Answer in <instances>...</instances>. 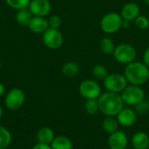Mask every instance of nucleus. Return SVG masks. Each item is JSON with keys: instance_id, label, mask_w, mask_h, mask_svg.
I'll use <instances>...</instances> for the list:
<instances>
[{"instance_id": "obj_1", "label": "nucleus", "mask_w": 149, "mask_h": 149, "mask_svg": "<svg viewBox=\"0 0 149 149\" xmlns=\"http://www.w3.org/2000/svg\"><path fill=\"white\" fill-rule=\"evenodd\" d=\"M99 109L107 116H117L124 108V101L121 95L116 93L107 92L102 93L99 99Z\"/></svg>"}, {"instance_id": "obj_2", "label": "nucleus", "mask_w": 149, "mask_h": 149, "mask_svg": "<svg viewBox=\"0 0 149 149\" xmlns=\"http://www.w3.org/2000/svg\"><path fill=\"white\" fill-rule=\"evenodd\" d=\"M124 75L128 83L141 86L148 81L149 68L144 63L134 61L127 65Z\"/></svg>"}, {"instance_id": "obj_3", "label": "nucleus", "mask_w": 149, "mask_h": 149, "mask_svg": "<svg viewBox=\"0 0 149 149\" xmlns=\"http://www.w3.org/2000/svg\"><path fill=\"white\" fill-rule=\"evenodd\" d=\"M113 55L117 62L123 65H128L135 61L137 52L133 45L127 43H123L115 47Z\"/></svg>"}, {"instance_id": "obj_4", "label": "nucleus", "mask_w": 149, "mask_h": 149, "mask_svg": "<svg viewBox=\"0 0 149 149\" xmlns=\"http://www.w3.org/2000/svg\"><path fill=\"white\" fill-rule=\"evenodd\" d=\"M123 19L117 12H109L100 20V28L107 34H113L122 28Z\"/></svg>"}, {"instance_id": "obj_5", "label": "nucleus", "mask_w": 149, "mask_h": 149, "mask_svg": "<svg viewBox=\"0 0 149 149\" xmlns=\"http://www.w3.org/2000/svg\"><path fill=\"white\" fill-rule=\"evenodd\" d=\"M121 98L125 104L129 106H135L145 99V92L139 86H127L121 92Z\"/></svg>"}, {"instance_id": "obj_6", "label": "nucleus", "mask_w": 149, "mask_h": 149, "mask_svg": "<svg viewBox=\"0 0 149 149\" xmlns=\"http://www.w3.org/2000/svg\"><path fill=\"white\" fill-rule=\"evenodd\" d=\"M127 80L125 75L120 73H111L104 79V86L107 92L120 93L127 86Z\"/></svg>"}, {"instance_id": "obj_7", "label": "nucleus", "mask_w": 149, "mask_h": 149, "mask_svg": "<svg viewBox=\"0 0 149 149\" xmlns=\"http://www.w3.org/2000/svg\"><path fill=\"white\" fill-rule=\"evenodd\" d=\"M79 93L86 100H98L101 95L100 86L93 79H86L80 83L79 87Z\"/></svg>"}, {"instance_id": "obj_8", "label": "nucleus", "mask_w": 149, "mask_h": 149, "mask_svg": "<svg viewBox=\"0 0 149 149\" xmlns=\"http://www.w3.org/2000/svg\"><path fill=\"white\" fill-rule=\"evenodd\" d=\"M43 42L45 45L52 50L58 49L64 42V38L62 33L58 31V29L48 28L42 36Z\"/></svg>"}, {"instance_id": "obj_9", "label": "nucleus", "mask_w": 149, "mask_h": 149, "mask_svg": "<svg viewBox=\"0 0 149 149\" xmlns=\"http://www.w3.org/2000/svg\"><path fill=\"white\" fill-rule=\"evenodd\" d=\"M24 93L19 88H13L7 93L5 97V106L10 110H18L24 105Z\"/></svg>"}, {"instance_id": "obj_10", "label": "nucleus", "mask_w": 149, "mask_h": 149, "mask_svg": "<svg viewBox=\"0 0 149 149\" xmlns=\"http://www.w3.org/2000/svg\"><path fill=\"white\" fill-rule=\"evenodd\" d=\"M28 9L33 16L45 17L50 13L52 4L49 0H31Z\"/></svg>"}, {"instance_id": "obj_11", "label": "nucleus", "mask_w": 149, "mask_h": 149, "mask_svg": "<svg viewBox=\"0 0 149 149\" xmlns=\"http://www.w3.org/2000/svg\"><path fill=\"white\" fill-rule=\"evenodd\" d=\"M128 140L127 134L122 131H116L109 136L108 146L110 149H126Z\"/></svg>"}, {"instance_id": "obj_12", "label": "nucleus", "mask_w": 149, "mask_h": 149, "mask_svg": "<svg viewBox=\"0 0 149 149\" xmlns=\"http://www.w3.org/2000/svg\"><path fill=\"white\" fill-rule=\"evenodd\" d=\"M117 120L123 127H131L137 120V113L131 108H123L118 113Z\"/></svg>"}, {"instance_id": "obj_13", "label": "nucleus", "mask_w": 149, "mask_h": 149, "mask_svg": "<svg viewBox=\"0 0 149 149\" xmlns=\"http://www.w3.org/2000/svg\"><path fill=\"white\" fill-rule=\"evenodd\" d=\"M141 15V8L135 3H126L120 12V16L123 20L134 21Z\"/></svg>"}, {"instance_id": "obj_14", "label": "nucleus", "mask_w": 149, "mask_h": 149, "mask_svg": "<svg viewBox=\"0 0 149 149\" xmlns=\"http://www.w3.org/2000/svg\"><path fill=\"white\" fill-rule=\"evenodd\" d=\"M28 27L34 33H44L49 28L48 20L45 17L33 16Z\"/></svg>"}, {"instance_id": "obj_15", "label": "nucleus", "mask_w": 149, "mask_h": 149, "mask_svg": "<svg viewBox=\"0 0 149 149\" xmlns=\"http://www.w3.org/2000/svg\"><path fill=\"white\" fill-rule=\"evenodd\" d=\"M132 146L134 149H148L149 148V136L143 132L135 134L132 138Z\"/></svg>"}, {"instance_id": "obj_16", "label": "nucleus", "mask_w": 149, "mask_h": 149, "mask_svg": "<svg viewBox=\"0 0 149 149\" xmlns=\"http://www.w3.org/2000/svg\"><path fill=\"white\" fill-rule=\"evenodd\" d=\"M80 72V65L75 61H68L62 66V73L68 79L75 78Z\"/></svg>"}, {"instance_id": "obj_17", "label": "nucleus", "mask_w": 149, "mask_h": 149, "mask_svg": "<svg viewBox=\"0 0 149 149\" xmlns=\"http://www.w3.org/2000/svg\"><path fill=\"white\" fill-rule=\"evenodd\" d=\"M37 139L38 143H43V144H47L50 145L55 139L54 132L52 129L47 127H41L37 134Z\"/></svg>"}, {"instance_id": "obj_18", "label": "nucleus", "mask_w": 149, "mask_h": 149, "mask_svg": "<svg viewBox=\"0 0 149 149\" xmlns=\"http://www.w3.org/2000/svg\"><path fill=\"white\" fill-rule=\"evenodd\" d=\"M32 17L33 15L27 8L17 10L16 14V21L18 24L22 26H28Z\"/></svg>"}, {"instance_id": "obj_19", "label": "nucleus", "mask_w": 149, "mask_h": 149, "mask_svg": "<svg viewBox=\"0 0 149 149\" xmlns=\"http://www.w3.org/2000/svg\"><path fill=\"white\" fill-rule=\"evenodd\" d=\"M52 149H72V142L70 139L65 136H58L55 137L53 141L51 144Z\"/></svg>"}, {"instance_id": "obj_20", "label": "nucleus", "mask_w": 149, "mask_h": 149, "mask_svg": "<svg viewBox=\"0 0 149 149\" xmlns=\"http://www.w3.org/2000/svg\"><path fill=\"white\" fill-rule=\"evenodd\" d=\"M115 45L114 42L112 38H108V37H105L103 38L100 42V51L106 54V55H112L113 54V52L115 50Z\"/></svg>"}, {"instance_id": "obj_21", "label": "nucleus", "mask_w": 149, "mask_h": 149, "mask_svg": "<svg viewBox=\"0 0 149 149\" xmlns=\"http://www.w3.org/2000/svg\"><path fill=\"white\" fill-rule=\"evenodd\" d=\"M119 122L117 119H115L113 116H107V118L103 120L102 127L104 131L107 134H113L118 130Z\"/></svg>"}, {"instance_id": "obj_22", "label": "nucleus", "mask_w": 149, "mask_h": 149, "mask_svg": "<svg viewBox=\"0 0 149 149\" xmlns=\"http://www.w3.org/2000/svg\"><path fill=\"white\" fill-rule=\"evenodd\" d=\"M12 141L10 132L4 127L0 126V149L7 148Z\"/></svg>"}, {"instance_id": "obj_23", "label": "nucleus", "mask_w": 149, "mask_h": 149, "mask_svg": "<svg viewBox=\"0 0 149 149\" xmlns=\"http://www.w3.org/2000/svg\"><path fill=\"white\" fill-rule=\"evenodd\" d=\"M92 72H93V75L94 76V78L97 79H100V80H104L109 74L107 68L103 65H94L92 69Z\"/></svg>"}, {"instance_id": "obj_24", "label": "nucleus", "mask_w": 149, "mask_h": 149, "mask_svg": "<svg viewBox=\"0 0 149 149\" xmlns=\"http://www.w3.org/2000/svg\"><path fill=\"white\" fill-rule=\"evenodd\" d=\"M85 110L90 115L96 114L100 111L98 100H86L85 103Z\"/></svg>"}, {"instance_id": "obj_25", "label": "nucleus", "mask_w": 149, "mask_h": 149, "mask_svg": "<svg viewBox=\"0 0 149 149\" xmlns=\"http://www.w3.org/2000/svg\"><path fill=\"white\" fill-rule=\"evenodd\" d=\"M6 3L12 9L15 10H22L29 7L31 0H5Z\"/></svg>"}, {"instance_id": "obj_26", "label": "nucleus", "mask_w": 149, "mask_h": 149, "mask_svg": "<svg viewBox=\"0 0 149 149\" xmlns=\"http://www.w3.org/2000/svg\"><path fill=\"white\" fill-rule=\"evenodd\" d=\"M135 113L139 115H141V116H144V115H147L148 113L149 112V103L148 101H141L140 102L139 104L135 105Z\"/></svg>"}, {"instance_id": "obj_27", "label": "nucleus", "mask_w": 149, "mask_h": 149, "mask_svg": "<svg viewBox=\"0 0 149 149\" xmlns=\"http://www.w3.org/2000/svg\"><path fill=\"white\" fill-rule=\"evenodd\" d=\"M134 23H135V26L139 30H147L149 27V19L145 16L140 15L134 20Z\"/></svg>"}, {"instance_id": "obj_28", "label": "nucleus", "mask_w": 149, "mask_h": 149, "mask_svg": "<svg viewBox=\"0 0 149 149\" xmlns=\"http://www.w3.org/2000/svg\"><path fill=\"white\" fill-rule=\"evenodd\" d=\"M48 24H49V28L58 29L62 24V19L58 15H52L48 19Z\"/></svg>"}, {"instance_id": "obj_29", "label": "nucleus", "mask_w": 149, "mask_h": 149, "mask_svg": "<svg viewBox=\"0 0 149 149\" xmlns=\"http://www.w3.org/2000/svg\"><path fill=\"white\" fill-rule=\"evenodd\" d=\"M143 63L149 68V46L145 50L143 55Z\"/></svg>"}, {"instance_id": "obj_30", "label": "nucleus", "mask_w": 149, "mask_h": 149, "mask_svg": "<svg viewBox=\"0 0 149 149\" xmlns=\"http://www.w3.org/2000/svg\"><path fill=\"white\" fill-rule=\"evenodd\" d=\"M31 149H52L50 145L47 144H43V143H38L36 144Z\"/></svg>"}, {"instance_id": "obj_31", "label": "nucleus", "mask_w": 149, "mask_h": 149, "mask_svg": "<svg viewBox=\"0 0 149 149\" xmlns=\"http://www.w3.org/2000/svg\"><path fill=\"white\" fill-rule=\"evenodd\" d=\"M129 26H130V21L123 20V22H122V28H128Z\"/></svg>"}, {"instance_id": "obj_32", "label": "nucleus", "mask_w": 149, "mask_h": 149, "mask_svg": "<svg viewBox=\"0 0 149 149\" xmlns=\"http://www.w3.org/2000/svg\"><path fill=\"white\" fill-rule=\"evenodd\" d=\"M4 93H5V87L2 83H0V97L3 96L4 94Z\"/></svg>"}, {"instance_id": "obj_33", "label": "nucleus", "mask_w": 149, "mask_h": 149, "mask_svg": "<svg viewBox=\"0 0 149 149\" xmlns=\"http://www.w3.org/2000/svg\"><path fill=\"white\" fill-rule=\"evenodd\" d=\"M3 108H2V107L0 106V119L2 118V116H3Z\"/></svg>"}, {"instance_id": "obj_34", "label": "nucleus", "mask_w": 149, "mask_h": 149, "mask_svg": "<svg viewBox=\"0 0 149 149\" xmlns=\"http://www.w3.org/2000/svg\"><path fill=\"white\" fill-rule=\"evenodd\" d=\"M144 1V3H146V4H148L149 6V0H143Z\"/></svg>"}, {"instance_id": "obj_35", "label": "nucleus", "mask_w": 149, "mask_h": 149, "mask_svg": "<svg viewBox=\"0 0 149 149\" xmlns=\"http://www.w3.org/2000/svg\"><path fill=\"white\" fill-rule=\"evenodd\" d=\"M1 65H2V63H1V59H0V68H1Z\"/></svg>"}, {"instance_id": "obj_36", "label": "nucleus", "mask_w": 149, "mask_h": 149, "mask_svg": "<svg viewBox=\"0 0 149 149\" xmlns=\"http://www.w3.org/2000/svg\"><path fill=\"white\" fill-rule=\"evenodd\" d=\"M148 103H149V96H148Z\"/></svg>"}, {"instance_id": "obj_37", "label": "nucleus", "mask_w": 149, "mask_h": 149, "mask_svg": "<svg viewBox=\"0 0 149 149\" xmlns=\"http://www.w3.org/2000/svg\"><path fill=\"white\" fill-rule=\"evenodd\" d=\"M148 82H149V77H148Z\"/></svg>"}]
</instances>
